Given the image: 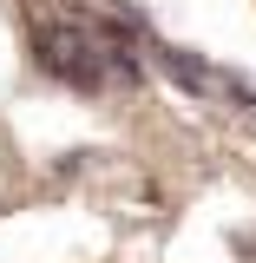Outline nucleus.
Wrapping results in <instances>:
<instances>
[{
    "mask_svg": "<svg viewBox=\"0 0 256 263\" xmlns=\"http://www.w3.org/2000/svg\"><path fill=\"white\" fill-rule=\"evenodd\" d=\"M145 53H151V60L164 66V72H171V79H178V86H184V92H210V86H224V79H217V72H210V66H197L191 53H184V46H164V40H145Z\"/></svg>",
    "mask_w": 256,
    "mask_h": 263,
    "instance_id": "obj_1",
    "label": "nucleus"
}]
</instances>
